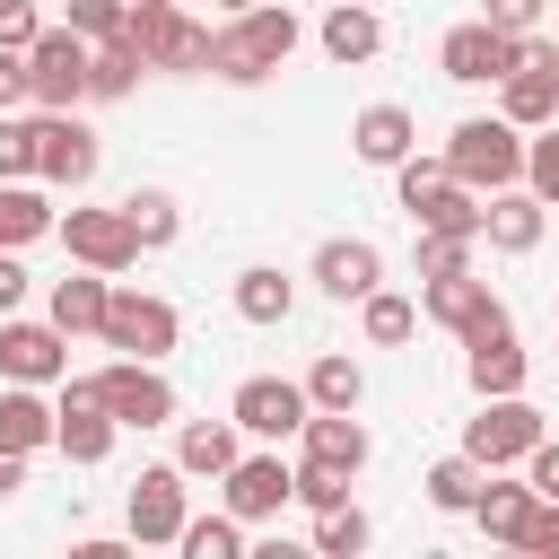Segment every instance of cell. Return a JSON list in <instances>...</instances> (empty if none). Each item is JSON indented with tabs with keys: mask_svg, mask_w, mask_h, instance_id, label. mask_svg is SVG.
<instances>
[{
	"mask_svg": "<svg viewBox=\"0 0 559 559\" xmlns=\"http://www.w3.org/2000/svg\"><path fill=\"white\" fill-rule=\"evenodd\" d=\"M297 44H306L297 9H271V0H253V9H236V17L210 35V79H227V87H253V79H271V70H280Z\"/></svg>",
	"mask_w": 559,
	"mask_h": 559,
	"instance_id": "6da1fadb",
	"label": "cell"
},
{
	"mask_svg": "<svg viewBox=\"0 0 559 559\" xmlns=\"http://www.w3.org/2000/svg\"><path fill=\"white\" fill-rule=\"evenodd\" d=\"M524 61H559V44H542L533 26L507 35V26H489V17H463V26L437 44V70H445L454 87H498V79L524 70Z\"/></svg>",
	"mask_w": 559,
	"mask_h": 559,
	"instance_id": "7a4b0ae2",
	"label": "cell"
},
{
	"mask_svg": "<svg viewBox=\"0 0 559 559\" xmlns=\"http://www.w3.org/2000/svg\"><path fill=\"white\" fill-rule=\"evenodd\" d=\"M445 175L472 183V192H498V183H524V131L507 114H472L445 131Z\"/></svg>",
	"mask_w": 559,
	"mask_h": 559,
	"instance_id": "3957f363",
	"label": "cell"
},
{
	"mask_svg": "<svg viewBox=\"0 0 559 559\" xmlns=\"http://www.w3.org/2000/svg\"><path fill=\"white\" fill-rule=\"evenodd\" d=\"M122 44L140 52V70H210V26L183 17V0H131Z\"/></svg>",
	"mask_w": 559,
	"mask_h": 559,
	"instance_id": "277c9868",
	"label": "cell"
},
{
	"mask_svg": "<svg viewBox=\"0 0 559 559\" xmlns=\"http://www.w3.org/2000/svg\"><path fill=\"white\" fill-rule=\"evenodd\" d=\"M26 105H35V114L87 105V35H79V26H44V35L26 44Z\"/></svg>",
	"mask_w": 559,
	"mask_h": 559,
	"instance_id": "5b68a950",
	"label": "cell"
},
{
	"mask_svg": "<svg viewBox=\"0 0 559 559\" xmlns=\"http://www.w3.org/2000/svg\"><path fill=\"white\" fill-rule=\"evenodd\" d=\"M96 341L122 349V358H166V349L183 341V314H175L166 297H148V288H105V323H96Z\"/></svg>",
	"mask_w": 559,
	"mask_h": 559,
	"instance_id": "8992f818",
	"label": "cell"
},
{
	"mask_svg": "<svg viewBox=\"0 0 559 559\" xmlns=\"http://www.w3.org/2000/svg\"><path fill=\"white\" fill-rule=\"evenodd\" d=\"M542 437H550V428H542V411H533L524 393H480V419L463 428V454H472L480 472H507V463H524Z\"/></svg>",
	"mask_w": 559,
	"mask_h": 559,
	"instance_id": "52a82bcc",
	"label": "cell"
},
{
	"mask_svg": "<svg viewBox=\"0 0 559 559\" xmlns=\"http://www.w3.org/2000/svg\"><path fill=\"white\" fill-rule=\"evenodd\" d=\"M114 437H122V419L105 411V384H96V376H61V402H52V445H61L70 463H105V454H114Z\"/></svg>",
	"mask_w": 559,
	"mask_h": 559,
	"instance_id": "ba28073f",
	"label": "cell"
},
{
	"mask_svg": "<svg viewBox=\"0 0 559 559\" xmlns=\"http://www.w3.org/2000/svg\"><path fill=\"white\" fill-rule=\"evenodd\" d=\"M183 515H192L183 463H148V472L131 480V498H122V524H131V542H140V550H175Z\"/></svg>",
	"mask_w": 559,
	"mask_h": 559,
	"instance_id": "9c48e42d",
	"label": "cell"
},
{
	"mask_svg": "<svg viewBox=\"0 0 559 559\" xmlns=\"http://www.w3.org/2000/svg\"><path fill=\"white\" fill-rule=\"evenodd\" d=\"M96 131L79 122V114H35V183H52V192H87L96 183Z\"/></svg>",
	"mask_w": 559,
	"mask_h": 559,
	"instance_id": "30bf717a",
	"label": "cell"
},
{
	"mask_svg": "<svg viewBox=\"0 0 559 559\" xmlns=\"http://www.w3.org/2000/svg\"><path fill=\"white\" fill-rule=\"evenodd\" d=\"M96 384L122 428H175V384L157 358H114V367H96Z\"/></svg>",
	"mask_w": 559,
	"mask_h": 559,
	"instance_id": "8fae6325",
	"label": "cell"
},
{
	"mask_svg": "<svg viewBox=\"0 0 559 559\" xmlns=\"http://www.w3.org/2000/svg\"><path fill=\"white\" fill-rule=\"evenodd\" d=\"M288 498H297V463H280V454H236V463L218 472V507H227L236 524H271Z\"/></svg>",
	"mask_w": 559,
	"mask_h": 559,
	"instance_id": "7c38bea8",
	"label": "cell"
},
{
	"mask_svg": "<svg viewBox=\"0 0 559 559\" xmlns=\"http://www.w3.org/2000/svg\"><path fill=\"white\" fill-rule=\"evenodd\" d=\"M52 236H61L70 262H87V271H105V280L140 262V236H131L122 201H114V210H70V218H52Z\"/></svg>",
	"mask_w": 559,
	"mask_h": 559,
	"instance_id": "4fadbf2b",
	"label": "cell"
},
{
	"mask_svg": "<svg viewBox=\"0 0 559 559\" xmlns=\"http://www.w3.org/2000/svg\"><path fill=\"white\" fill-rule=\"evenodd\" d=\"M306 384H288V376H245L236 384V402H227V419L245 428V437H262V445H288L297 428H306Z\"/></svg>",
	"mask_w": 559,
	"mask_h": 559,
	"instance_id": "5bb4252c",
	"label": "cell"
},
{
	"mask_svg": "<svg viewBox=\"0 0 559 559\" xmlns=\"http://www.w3.org/2000/svg\"><path fill=\"white\" fill-rule=\"evenodd\" d=\"M61 376H70V332L0 314V384H61Z\"/></svg>",
	"mask_w": 559,
	"mask_h": 559,
	"instance_id": "9a60e30c",
	"label": "cell"
},
{
	"mask_svg": "<svg viewBox=\"0 0 559 559\" xmlns=\"http://www.w3.org/2000/svg\"><path fill=\"white\" fill-rule=\"evenodd\" d=\"M419 314H428L437 332H454V341H480V332H498V323H507V306H498V297H489V280H472V271L428 280V288H419Z\"/></svg>",
	"mask_w": 559,
	"mask_h": 559,
	"instance_id": "2e32d148",
	"label": "cell"
},
{
	"mask_svg": "<svg viewBox=\"0 0 559 559\" xmlns=\"http://www.w3.org/2000/svg\"><path fill=\"white\" fill-rule=\"evenodd\" d=\"M542 227H550V201H533V192H515V183H498V192L480 201V245H489V253H533Z\"/></svg>",
	"mask_w": 559,
	"mask_h": 559,
	"instance_id": "e0dca14e",
	"label": "cell"
},
{
	"mask_svg": "<svg viewBox=\"0 0 559 559\" xmlns=\"http://www.w3.org/2000/svg\"><path fill=\"white\" fill-rule=\"evenodd\" d=\"M314 288L341 297V306H358L367 288H384V253L367 236H332V245H314Z\"/></svg>",
	"mask_w": 559,
	"mask_h": 559,
	"instance_id": "ac0fdd59",
	"label": "cell"
},
{
	"mask_svg": "<svg viewBox=\"0 0 559 559\" xmlns=\"http://www.w3.org/2000/svg\"><path fill=\"white\" fill-rule=\"evenodd\" d=\"M297 454L306 463H323V472H367V428H358V411H306V428H297Z\"/></svg>",
	"mask_w": 559,
	"mask_h": 559,
	"instance_id": "d6986e66",
	"label": "cell"
},
{
	"mask_svg": "<svg viewBox=\"0 0 559 559\" xmlns=\"http://www.w3.org/2000/svg\"><path fill=\"white\" fill-rule=\"evenodd\" d=\"M314 44H323L341 70H358V61H376V52H384V17H376L367 0H332V9H323V26H314Z\"/></svg>",
	"mask_w": 559,
	"mask_h": 559,
	"instance_id": "ffe728a7",
	"label": "cell"
},
{
	"mask_svg": "<svg viewBox=\"0 0 559 559\" xmlns=\"http://www.w3.org/2000/svg\"><path fill=\"white\" fill-rule=\"evenodd\" d=\"M524 341H515V323H498V332H480V341H463V376H472V393H524Z\"/></svg>",
	"mask_w": 559,
	"mask_h": 559,
	"instance_id": "44dd1931",
	"label": "cell"
},
{
	"mask_svg": "<svg viewBox=\"0 0 559 559\" xmlns=\"http://www.w3.org/2000/svg\"><path fill=\"white\" fill-rule=\"evenodd\" d=\"M498 114H507L515 131L559 122V61H524V70H507V79H498Z\"/></svg>",
	"mask_w": 559,
	"mask_h": 559,
	"instance_id": "7402d4cb",
	"label": "cell"
},
{
	"mask_svg": "<svg viewBox=\"0 0 559 559\" xmlns=\"http://www.w3.org/2000/svg\"><path fill=\"white\" fill-rule=\"evenodd\" d=\"M533 507H542V498H533V480H507V472H489V480H480V498H472V524H480L489 542H515V550H524V524H533Z\"/></svg>",
	"mask_w": 559,
	"mask_h": 559,
	"instance_id": "603a6c76",
	"label": "cell"
},
{
	"mask_svg": "<svg viewBox=\"0 0 559 559\" xmlns=\"http://www.w3.org/2000/svg\"><path fill=\"white\" fill-rule=\"evenodd\" d=\"M349 148H358L367 166H402V157L419 148V122H411V105H367V114L349 122Z\"/></svg>",
	"mask_w": 559,
	"mask_h": 559,
	"instance_id": "cb8c5ba5",
	"label": "cell"
},
{
	"mask_svg": "<svg viewBox=\"0 0 559 559\" xmlns=\"http://www.w3.org/2000/svg\"><path fill=\"white\" fill-rule=\"evenodd\" d=\"M236 454H245V428H236V419H192V428L175 437V463H183V480H218Z\"/></svg>",
	"mask_w": 559,
	"mask_h": 559,
	"instance_id": "d4e9b609",
	"label": "cell"
},
{
	"mask_svg": "<svg viewBox=\"0 0 559 559\" xmlns=\"http://www.w3.org/2000/svg\"><path fill=\"white\" fill-rule=\"evenodd\" d=\"M0 445H9V454H44V445H52V402H44V384H0Z\"/></svg>",
	"mask_w": 559,
	"mask_h": 559,
	"instance_id": "484cf974",
	"label": "cell"
},
{
	"mask_svg": "<svg viewBox=\"0 0 559 559\" xmlns=\"http://www.w3.org/2000/svg\"><path fill=\"white\" fill-rule=\"evenodd\" d=\"M105 288H114V280L79 262L70 280H52V323H61L70 341H79V332H96V323H105Z\"/></svg>",
	"mask_w": 559,
	"mask_h": 559,
	"instance_id": "4316f807",
	"label": "cell"
},
{
	"mask_svg": "<svg viewBox=\"0 0 559 559\" xmlns=\"http://www.w3.org/2000/svg\"><path fill=\"white\" fill-rule=\"evenodd\" d=\"M236 314H245V323H288V314H297V280L271 271V262L236 271Z\"/></svg>",
	"mask_w": 559,
	"mask_h": 559,
	"instance_id": "83f0119b",
	"label": "cell"
},
{
	"mask_svg": "<svg viewBox=\"0 0 559 559\" xmlns=\"http://www.w3.org/2000/svg\"><path fill=\"white\" fill-rule=\"evenodd\" d=\"M131 87H140V52H131L122 35L87 44V96H96V105H122Z\"/></svg>",
	"mask_w": 559,
	"mask_h": 559,
	"instance_id": "f1b7e54d",
	"label": "cell"
},
{
	"mask_svg": "<svg viewBox=\"0 0 559 559\" xmlns=\"http://www.w3.org/2000/svg\"><path fill=\"white\" fill-rule=\"evenodd\" d=\"M480 201H489V192H472V183H445V192H428L411 218H419L428 236H472V245H480Z\"/></svg>",
	"mask_w": 559,
	"mask_h": 559,
	"instance_id": "f546056e",
	"label": "cell"
},
{
	"mask_svg": "<svg viewBox=\"0 0 559 559\" xmlns=\"http://www.w3.org/2000/svg\"><path fill=\"white\" fill-rule=\"evenodd\" d=\"M122 218H131L140 253H166V245L183 236V210H175V192H157V183H140V192L122 201Z\"/></svg>",
	"mask_w": 559,
	"mask_h": 559,
	"instance_id": "4dcf8cb0",
	"label": "cell"
},
{
	"mask_svg": "<svg viewBox=\"0 0 559 559\" xmlns=\"http://www.w3.org/2000/svg\"><path fill=\"white\" fill-rule=\"evenodd\" d=\"M306 402H314V411H358V402H367V376H358V358L323 349V358L306 367Z\"/></svg>",
	"mask_w": 559,
	"mask_h": 559,
	"instance_id": "1f68e13d",
	"label": "cell"
},
{
	"mask_svg": "<svg viewBox=\"0 0 559 559\" xmlns=\"http://www.w3.org/2000/svg\"><path fill=\"white\" fill-rule=\"evenodd\" d=\"M358 332H367L376 349H402V341L419 332V306L393 297V288H367V297H358Z\"/></svg>",
	"mask_w": 559,
	"mask_h": 559,
	"instance_id": "d6a6232c",
	"label": "cell"
},
{
	"mask_svg": "<svg viewBox=\"0 0 559 559\" xmlns=\"http://www.w3.org/2000/svg\"><path fill=\"white\" fill-rule=\"evenodd\" d=\"M35 236H52V201H44L35 183H0V245L17 253V245H35Z\"/></svg>",
	"mask_w": 559,
	"mask_h": 559,
	"instance_id": "836d02e7",
	"label": "cell"
},
{
	"mask_svg": "<svg viewBox=\"0 0 559 559\" xmlns=\"http://www.w3.org/2000/svg\"><path fill=\"white\" fill-rule=\"evenodd\" d=\"M480 480H489V472H480L472 454H445V463H428V507H437V515H472Z\"/></svg>",
	"mask_w": 559,
	"mask_h": 559,
	"instance_id": "e575fe53",
	"label": "cell"
},
{
	"mask_svg": "<svg viewBox=\"0 0 559 559\" xmlns=\"http://www.w3.org/2000/svg\"><path fill=\"white\" fill-rule=\"evenodd\" d=\"M175 550H183V559H245V524H236L227 507H218V515H183Z\"/></svg>",
	"mask_w": 559,
	"mask_h": 559,
	"instance_id": "d590c367",
	"label": "cell"
},
{
	"mask_svg": "<svg viewBox=\"0 0 559 559\" xmlns=\"http://www.w3.org/2000/svg\"><path fill=\"white\" fill-rule=\"evenodd\" d=\"M367 542H376V524H367V515H358V507H349V498H341V507H323V515H314V550H323V559H358V550H367Z\"/></svg>",
	"mask_w": 559,
	"mask_h": 559,
	"instance_id": "8d00e7d4",
	"label": "cell"
},
{
	"mask_svg": "<svg viewBox=\"0 0 559 559\" xmlns=\"http://www.w3.org/2000/svg\"><path fill=\"white\" fill-rule=\"evenodd\" d=\"M445 183H454V175H445V148H437V157H419V148H411V157L393 166V201H402V210H419V201H428V192H445Z\"/></svg>",
	"mask_w": 559,
	"mask_h": 559,
	"instance_id": "74e56055",
	"label": "cell"
},
{
	"mask_svg": "<svg viewBox=\"0 0 559 559\" xmlns=\"http://www.w3.org/2000/svg\"><path fill=\"white\" fill-rule=\"evenodd\" d=\"M524 192L559 210V122H542V140H524Z\"/></svg>",
	"mask_w": 559,
	"mask_h": 559,
	"instance_id": "f35d334b",
	"label": "cell"
},
{
	"mask_svg": "<svg viewBox=\"0 0 559 559\" xmlns=\"http://www.w3.org/2000/svg\"><path fill=\"white\" fill-rule=\"evenodd\" d=\"M0 183H35V122L0 114Z\"/></svg>",
	"mask_w": 559,
	"mask_h": 559,
	"instance_id": "ab89813d",
	"label": "cell"
},
{
	"mask_svg": "<svg viewBox=\"0 0 559 559\" xmlns=\"http://www.w3.org/2000/svg\"><path fill=\"white\" fill-rule=\"evenodd\" d=\"M445 271H472V236H428L419 227V280H445Z\"/></svg>",
	"mask_w": 559,
	"mask_h": 559,
	"instance_id": "60d3db41",
	"label": "cell"
},
{
	"mask_svg": "<svg viewBox=\"0 0 559 559\" xmlns=\"http://www.w3.org/2000/svg\"><path fill=\"white\" fill-rule=\"evenodd\" d=\"M122 17H131V0H70V26H79L87 44H105V35H122Z\"/></svg>",
	"mask_w": 559,
	"mask_h": 559,
	"instance_id": "b9f144b4",
	"label": "cell"
},
{
	"mask_svg": "<svg viewBox=\"0 0 559 559\" xmlns=\"http://www.w3.org/2000/svg\"><path fill=\"white\" fill-rule=\"evenodd\" d=\"M297 498L323 515V507H341L349 498V472H323V463H297Z\"/></svg>",
	"mask_w": 559,
	"mask_h": 559,
	"instance_id": "7bdbcfd3",
	"label": "cell"
},
{
	"mask_svg": "<svg viewBox=\"0 0 559 559\" xmlns=\"http://www.w3.org/2000/svg\"><path fill=\"white\" fill-rule=\"evenodd\" d=\"M35 35H44V17H35V0H0V44H9V52H26Z\"/></svg>",
	"mask_w": 559,
	"mask_h": 559,
	"instance_id": "ee69618b",
	"label": "cell"
},
{
	"mask_svg": "<svg viewBox=\"0 0 559 559\" xmlns=\"http://www.w3.org/2000/svg\"><path fill=\"white\" fill-rule=\"evenodd\" d=\"M524 480H533V498H559V437H542L524 454Z\"/></svg>",
	"mask_w": 559,
	"mask_h": 559,
	"instance_id": "f6af8a7d",
	"label": "cell"
},
{
	"mask_svg": "<svg viewBox=\"0 0 559 559\" xmlns=\"http://www.w3.org/2000/svg\"><path fill=\"white\" fill-rule=\"evenodd\" d=\"M524 550H533V559H559V498H542V507H533V524H524Z\"/></svg>",
	"mask_w": 559,
	"mask_h": 559,
	"instance_id": "bcb514c9",
	"label": "cell"
},
{
	"mask_svg": "<svg viewBox=\"0 0 559 559\" xmlns=\"http://www.w3.org/2000/svg\"><path fill=\"white\" fill-rule=\"evenodd\" d=\"M17 105H26V52L0 44V114H17Z\"/></svg>",
	"mask_w": 559,
	"mask_h": 559,
	"instance_id": "7dc6e473",
	"label": "cell"
},
{
	"mask_svg": "<svg viewBox=\"0 0 559 559\" xmlns=\"http://www.w3.org/2000/svg\"><path fill=\"white\" fill-rule=\"evenodd\" d=\"M480 17H489V26H507V35H524V26L542 17V0H489Z\"/></svg>",
	"mask_w": 559,
	"mask_h": 559,
	"instance_id": "c3c4849f",
	"label": "cell"
},
{
	"mask_svg": "<svg viewBox=\"0 0 559 559\" xmlns=\"http://www.w3.org/2000/svg\"><path fill=\"white\" fill-rule=\"evenodd\" d=\"M17 297H26V271H17V253L0 245V314H17Z\"/></svg>",
	"mask_w": 559,
	"mask_h": 559,
	"instance_id": "681fc988",
	"label": "cell"
},
{
	"mask_svg": "<svg viewBox=\"0 0 559 559\" xmlns=\"http://www.w3.org/2000/svg\"><path fill=\"white\" fill-rule=\"evenodd\" d=\"M26 463H35V454H9V445H0V498H17V489H26Z\"/></svg>",
	"mask_w": 559,
	"mask_h": 559,
	"instance_id": "f907efd6",
	"label": "cell"
},
{
	"mask_svg": "<svg viewBox=\"0 0 559 559\" xmlns=\"http://www.w3.org/2000/svg\"><path fill=\"white\" fill-rule=\"evenodd\" d=\"M218 9H227V17H236V9H253V0H218Z\"/></svg>",
	"mask_w": 559,
	"mask_h": 559,
	"instance_id": "816d5d0a",
	"label": "cell"
}]
</instances>
